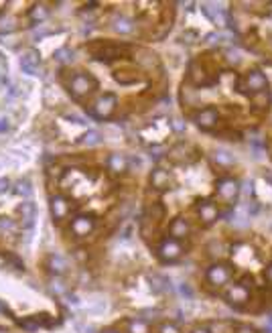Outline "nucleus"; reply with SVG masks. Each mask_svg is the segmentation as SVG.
Instances as JSON below:
<instances>
[{
    "instance_id": "a878e982",
    "label": "nucleus",
    "mask_w": 272,
    "mask_h": 333,
    "mask_svg": "<svg viewBox=\"0 0 272 333\" xmlns=\"http://www.w3.org/2000/svg\"><path fill=\"white\" fill-rule=\"evenodd\" d=\"M81 142H83V145H87V147H96V145H100V142H102V134L98 130H87L81 136Z\"/></svg>"
},
{
    "instance_id": "37998d69",
    "label": "nucleus",
    "mask_w": 272,
    "mask_h": 333,
    "mask_svg": "<svg viewBox=\"0 0 272 333\" xmlns=\"http://www.w3.org/2000/svg\"><path fill=\"white\" fill-rule=\"evenodd\" d=\"M266 278H268V280L272 282V264H270V266L266 268Z\"/></svg>"
},
{
    "instance_id": "7c9ffc66",
    "label": "nucleus",
    "mask_w": 272,
    "mask_h": 333,
    "mask_svg": "<svg viewBox=\"0 0 272 333\" xmlns=\"http://www.w3.org/2000/svg\"><path fill=\"white\" fill-rule=\"evenodd\" d=\"M0 230H3V232H17V224H15V219L0 217Z\"/></svg>"
},
{
    "instance_id": "2eb2a0df",
    "label": "nucleus",
    "mask_w": 272,
    "mask_h": 333,
    "mask_svg": "<svg viewBox=\"0 0 272 333\" xmlns=\"http://www.w3.org/2000/svg\"><path fill=\"white\" fill-rule=\"evenodd\" d=\"M197 215L201 217L203 224L211 226L217 217H220V211H217V205L211 203V201H199L197 203Z\"/></svg>"
},
{
    "instance_id": "ddd939ff",
    "label": "nucleus",
    "mask_w": 272,
    "mask_h": 333,
    "mask_svg": "<svg viewBox=\"0 0 272 333\" xmlns=\"http://www.w3.org/2000/svg\"><path fill=\"white\" fill-rule=\"evenodd\" d=\"M39 65H41V55H39V51L29 49V51L23 53V57H21V69H23L25 73H29V75H37Z\"/></svg>"
},
{
    "instance_id": "39448f33",
    "label": "nucleus",
    "mask_w": 272,
    "mask_h": 333,
    "mask_svg": "<svg viewBox=\"0 0 272 333\" xmlns=\"http://www.w3.org/2000/svg\"><path fill=\"white\" fill-rule=\"evenodd\" d=\"M181 254H183L181 240H175V238H165L158 246V258L162 262H175Z\"/></svg>"
},
{
    "instance_id": "ea45409f",
    "label": "nucleus",
    "mask_w": 272,
    "mask_h": 333,
    "mask_svg": "<svg viewBox=\"0 0 272 333\" xmlns=\"http://www.w3.org/2000/svg\"><path fill=\"white\" fill-rule=\"evenodd\" d=\"M160 153H162V151H160V149H156V147H152V149H150V159H154V161H158V159H160V157H162V155H160Z\"/></svg>"
},
{
    "instance_id": "f704fd0d",
    "label": "nucleus",
    "mask_w": 272,
    "mask_h": 333,
    "mask_svg": "<svg viewBox=\"0 0 272 333\" xmlns=\"http://www.w3.org/2000/svg\"><path fill=\"white\" fill-rule=\"evenodd\" d=\"M222 37H224L222 33H215V31H213V33H207V35H205V41H207L209 45H215V43H220Z\"/></svg>"
},
{
    "instance_id": "c85d7f7f",
    "label": "nucleus",
    "mask_w": 272,
    "mask_h": 333,
    "mask_svg": "<svg viewBox=\"0 0 272 333\" xmlns=\"http://www.w3.org/2000/svg\"><path fill=\"white\" fill-rule=\"evenodd\" d=\"M209 333H230V325L222 321H213L209 325Z\"/></svg>"
},
{
    "instance_id": "c756f323",
    "label": "nucleus",
    "mask_w": 272,
    "mask_h": 333,
    "mask_svg": "<svg viewBox=\"0 0 272 333\" xmlns=\"http://www.w3.org/2000/svg\"><path fill=\"white\" fill-rule=\"evenodd\" d=\"M226 59H228L232 65L242 63V53H240V49H228V51H226Z\"/></svg>"
},
{
    "instance_id": "f03ea898",
    "label": "nucleus",
    "mask_w": 272,
    "mask_h": 333,
    "mask_svg": "<svg viewBox=\"0 0 272 333\" xmlns=\"http://www.w3.org/2000/svg\"><path fill=\"white\" fill-rule=\"evenodd\" d=\"M116 106H118V98L114 96V93L106 91V93H102V96L96 98L94 104L85 106V110H87L89 116H94V118H98V120H106V118H110V116L114 114Z\"/></svg>"
},
{
    "instance_id": "473e14b6",
    "label": "nucleus",
    "mask_w": 272,
    "mask_h": 333,
    "mask_svg": "<svg viewBox=\"0 0 272 333\" xmlns=\"http://www.w3.org/2000/svg\"><path fill=\"white\" fill-rule=\"evenodd\" d=\"M158 333H179V327L175 323H162Z\"/></svg>"
},
{
    "instance_id": "4468645a",
    "label": "nucleus",
    "mask_w": 272,
    "mask_h": 333,
    "mask_svg": "<svg viewBox=\"0 0 272 333\" xmlns=\"http://www.w3.org/2000/svg\"><path fill=\"white\" fill-rule=\"evenodd\" d=\"M169 185H171V173L169 171L160 169V167L152 169V173H150V187H154L156 191H165V189H169Z\"/></svg>"
},
{
    "instance_id": "a211bd4d",
    "label": "nucleus",
    "mask_w": 272,
    "mask_h": 333,
    "mask_svg": "<svg viewBox=\"0 0 272 333\" xmlns=\"http://www.w3.org/2000/svg\"><path fill=\"white\" fill-rule=\"evenodd\" d=\"M106 165H108V171L114 173V175H122L124 171H128V159L120 153H112L110 157H108Z\"/></svg>"
},
{
    "instance_id": "aec40b11",
    "label": "nucleus",
    "mask_w": 272,
    "mask_h": 333,
    "mask_svg": "<svg viewBox=\"0 0 272 333\" xmlns=\"http://www.w3.org/2000/svg\"><path fill=\"white\" fill-rule=\"evenodd\" d=\"M19 213L23 215L25 228H31V226H33V219H35V205H33V201L21 203V205H19Z\"/></svg>"
},
{
    "instance_id": "a19ab883",
    "label": "nucleus",
    "mask_w": 272,
    "mask_h": 333,
    "mask_svg": "<svg viewBox=\"0 0 272 333\" xmlns=\"http://www.w3.org/2000/svg\"><path fill=\"white\" fill-rule=\"evenodd\" d=\"M11 128V124H9V118H0V132H7Z\"/></svg>"
},
{
    "instance_id": "5701e85b",
    "label": "nucleus",
    "mask_w": 272,
    "mask_h": 333,
    "mask_svg": "<svg viewBox=\"0 0 272 333\" xmlns=\"http://www.w3.org/2000/svg\"><path fill=\"white\" fill-rule=\"evenodd\" d=\"M49 268L55 274H63L67 270V262H65V258L53 254V256H49Z\"/></svg>"
},
{
    "instance_id": "bb28decb",
    "label": "nucleus",
    "mask_w": 272,
    "mask_h": 333,
    "mask_svg": "<svg viewBox=\"0 0 272 333\" xmlns=\"http://www.w3.org/2000/svg\"><path fill=\"white\" fill-rule=\"evenodd\" d=\"M17 29V21L13 17H3L0 19V33H11Z\"/></svg>"
},
{
    "instance_id": "6ab92c4d",
    "label": "nucleus",
    "mask_w": 272,
    "mask_h": 333,
    "mask_svg": "<svg viewBox=\"0 0 272 333\" xmlns=\"http://www.w3.org/2000/svg\"><path fill=\"white\" fill-rule=\"evenodd\" d=\"M134 21L132 19H128V17H124V15H116L114 19H112V29L116 31V33H120V35H130V33H134Z\"/></svg>"
},
{
    "instance_id": "72a5a7b5",
    "label": "nucleus",
    "mask_w": 272,
    "mask_h": 333,
    "mask_svg": "<svg viewBox=\"0 0 272 333\" xmlns=\"http://www.w3.org/2000/svg\"><path fill=\"white\" fill-rule=\"evenodd\" d=\"M171 128H173L175 132H185L187 126H185V122H183L181 118H173V120H171Z\"/></svg>"
},
{
    "instance_id": "79ce46f5",
    "label": "nucleus",
    "mask_w": 272,
    "mask_h": 333,
    "mask_svg": "<svg viewBox=\"0 0 272 333\" xmlns=\"http://www.w3.org/2000/svg\"><path fill=\"white\" fill-rule=\"evenodd\" d=\"M191 333H209V329H205V327H197V329H193Z\"/></svg>"
},
{
    "instance_id": "a18cd8bd",
    "label": "nucleus",
    "mask_w": 272,
    "mask_h": 333,
    "mask_svg": "<svg viewBox=\"0 0 272 333\" xmlns=\"http://www.w3.org/2000/svg\"><path fill=\"white\" fill-rule=\"evenodd\" d=\"M5 7H9V3H5V0H0V13L5 11Z\"/></svg>"
},
{
    "instance_id": "6e6552de",
    "label": "nucleus",
    "mask_w": 272,
    "mask_h": 333,
    "mask_svg": "<svg viewBox=\"0 0 272 333\" xmlns=\"http://www.w3.org/2000/svg\"><path fill=\"white\" fill-rule=\"evenodd\" d=\"M169 159L175 163V165H183V163H191L197 159L195 155V149L191 145H187V142H177V145L167 153Z\"/></svg>"
},
{
    "instance_id": "4be33fe9",
    "label": "nucleus",
    "mask_w": 272,
    "mask_h": 333,
    "mask_svg": "<svg viewBox=\"0 0 272 333\" xmlns=\"http://www.w3.org/2000/svg\"><path fill=\"white\" fill-rule=\"evenodd\" d=\"M211 159H213L215 165H220V167H230V165H234V155L228 153V151H215V153L211 155Z\"/></svg>"
},
{
    "instance_id": "2f4dec72",
    "label": "nucleus",
    "mask_w": 272,
    "mask_h": 333,
    "mask_svg": "<svg viewBox=\"0 0 272 333\" xmlns=\"http://www.w3.org/2000/svg\"><path fill=\"white\" fill-rule=\"evenodd\" d=\"M51 291L55 293V295H63V293H65V284H63L59 278H55V280L51 282Z\"/></svg>"
},
{
    "instance_id": "b1692460",
    "label": "nucleus",
    "mask_w": 272,
    "mask_h": 333,
    "mask_svg": "<svg viewBox=\"0 0 272 333\" xmlns=\"http://www.w3.org/2000/svg\"><path fill=\"white\" fill-rule=\"evenodd\" d=\"M53 57H55V61H59V63H71L75 59V53L69 49V47H61V49H57L55 53H53Z\"/></svg>"
},
{
    "instance_id": "e433bc0d",
    "label": "nucleus",
    "mask_w": 272,
    "mask_h": 333,
    "mask_svg": "<svg viewBox=\"0 0 272 333\" xmlns=\"http://www.w3.org/2000/svg\"><path fill=\"white\" fill-rule=\"evenodd\" d=\"M236 333H258V331L250 325H240V327H236Z\"/></svg>"
},
{
    "instance_id": "1a4fd4ad",
    "label": "nucleus",
    "mask_w": 272,
    "mask_h": 333,
    "mask_svg": "<svg viewBox=\"0 0 272 333\" xmlns=\"http://www.w3.org/2000/svg\"><path fill=\"white\" fill-rule=\"evenodd\" d=\"M94 228H96V217H94V215L81 213V215H75V217L71 219V234L77 236V238L89 236V234L94 232Z\"/></svg>"
},
{
    "instance_id": "4c0bfd02",
    "label": "nucleus",
    "mask_w": 272,
    "mask_h": 333,
    "mask_svg": "<svg viewBox=\"0 0 272 333\" xmlns=\"http://www.w3.org/2000/svg\"><path fill=\"white\" fill-rule=\"evenodd\" d=\"M11 187V181L9 179H0V193H7Z\"/></svg>"
},
{
    "instance_id": "9d476101",
    "label": "nucleus",
    "mask_w": 272,
    "mask_h": 333,
    "mask_svg": "<svg viewBox=\"0 0 272 333\" xmlns=\"http://www.w3.org/2000/svg\"><path fill=\"white\" fill-rule=\"evenodd\" d=\"M246 93H260V91H266L268 89V79H266V75L262 73V71H258V69H252L248 75H246Z\"/></svg>"
},
{
    "instance_id": "58836bf2",
    "label": "nucleus",
    "mask_w": 272,
    "mask_h": 333,
    "mask_svg": "<svg viewBox=\"0 0 272 333\" xmlns=\"http://www.w3.org/2000/svg\"><path fill=\"white\" fill-rule=\"evenodd\" d=\"M179 291H181L185 297H193V291L189 289V284H181V287H179Z\"/></svg>"
},
{
    "instance_id": "f8f14e48",
    "label": "nucleus",
    "mask_w": 272,
    "mask_h": 333,
    "mask_svg": "<svg viewBox=\"0 0 272 333\" xmlns=\"http://www.w3.org/2000/svg\"><path fill=\"white\" fill-rule=\"evenodd\" d=\"M69 211H71V205H69L67 197H63V195H53L51 197V215H53V219L61 221L69 215Z\"/></svg>"
},
{
    "instance_id": "c03bdc74",
    "label": "nucleus",
    "mask_w": 272,
    "mask_h": 333,
    "mask_svg": "<svg viewBox=\"0 0 272 333\" xmlns=\"http://www.w3.org/2000/svg\"><path fill=\"white\" fill-rule=\"evenodd\" d=\"M266 331H268V333H272V317L268 319V325H266Z\"/></svg>"
},
{
    "instance_id": "dca6fc26",
    "label": "nucleus",
    "mask_w": 272,
    "mask_h": 333,
    "mask_svg": "<svg viewBox=\"0 0 272 333\" xmlns=\"http://www.w3.org/2000/svg\"><path fill=\"white\" fill-rule=\"evenodd\" d=\"M189 77L195 85H211L213 83V79L207 75L205 67H201V63H197V61H193L189 65Z\"/></svg>"
},
{
    "instance_id": "f3484780",
    "label": "nucleus",
    "mask_w": 272,
    "mask_h": 333,
    "mask_svg": "<svg viewBox=\"0 0 272 333\" xmlns=\"http://www.w3.org/2000/svg\"><path fill=\"white\" fill-rule=\"evenodd\" d=\"M189 232H191V226L185 217H175L169 226V234H171V238H175V240H183V238L189 236Z\"/></svg>"
},
{
    "instance_id": "393cba45",
    "label": "nucleus",
    "mask_w": 272,
    "mask_h": 333,
    "mask_svg": "<svg viewBox=\"0 0 272 333\" xmlns=\"http://www.w3.org/2000/svg\"><path fill=\"white\" fill-rule=\"evenodd\" d=\"M128 333H150L148 323L142 319H132L128 321Z\"/></svg>"
},
{
    "instance_id": "f257e3e1",
    "label": "nucleus",
    "mask_w": 272,
    "mask_h": 333,
    "mask_svg": "<svg viewBox=\"0 0 272 333\" xmlns=\"http://www.w3.org/2000/svg\"><path fill=\"white\" fill-rule=\"evenodd\" d=\"M67 89H69V93H71L75 100H83V98L92 96V93L98 89V81H96L94 75L77 71V73L71 75V79L67 83Z\"/></svg>"
},
{
    "instance_id": "0eeeda50",
    "label": "nucleus",
    "mask_w": 272,
    "mask_h": 333,
    "mask_svg": "<svg viewBox=\"0 0 272 333\" xmlns=\"http://www.w3.org/2000/svg\"><path fill=\"white\" fill-rule=\"evenodd\" d=\"M205 278L209 284H213V287H224V284H228L232 278V270L226 264H213L207 268Z\"/></svg>"
},
{
    "instance_id": "de8ad7c7",
    "label": "nucleus",
    "mask_w": 272,
    "mask_h": 333,
    "mask_svg": "<svg viewBox=\"0 0 272 333\" xmlns=\"http://www.w3.org/2000/svg\"><path fill=\"white\" fill-rule=\"evenodd\" d=\"M0 333H11L9 329H3V327H0Z\"/></svg>"
},
{
    "instance_id": "423d86ee",
    "label": "nucleus",
    "mask_w": 272,
    "mask_h": 333,
    "mask_svg": "<svg viewBox=\"0 0 272 333\" xmlns=\"http://www.w3.org/2000/svg\"><path fill=\"white\" fill-rule=\"evenodd\" d=\"M215 189H217V195H220L224 201H230V203H234L236 201V197L240 195V183L236 181V179H232V177H224V179H220L217 181V185H215Z\"/></svg>"
},
{
    "instance_id": "7ed1b4c3",
    "label": "nucleus",
    "mask_w": 272,
    "mask_h": 333,
    "mask_svg": "<svg viewBox=\"0 0 272 333\" xmlns=\"http://www.w3.org/2000/svg\"><path fill=\"white\" fill-rule=\"evenodd\" d=\"M128 51V45L126 43H100L96 47H92V55L96 61H114V59H120L124 53Z\"/></svg>"
},
{
    "instance_id": "412c9836",
    "label": "nucleus",
    "mask_w": 272,
    "mask_h": 333,
    "mask_svg": "<svg viewBox=\"0 0 272 333\" xmlns=\"http://www.w3.org/2000/svg\"><path fill=\"white\" fill-rule=\"evenodd\" d=\"M47 17H49V9H47V5H35V7L29 11V19H31V23H35V25L43 23Z\"/></svg>"
},
{
    "instance_id": "49530a36",
    "label": "nucleus",
    "mask_w": 272,
    "mask_h": 333,
    "mask_svg": "<svg viewBox=\"0 0 272 333\" xmlns=\"http://www.w3.org/2000/svg\"><path fill=\"white\" fill-rule=\"evenodd\" d=\"M102 333H120V331H116V329H106V331H102Z\"/></svg>"
},
{
    "instance_id": "20e7f679",
    "label": "nucleus",
    "mask_w": 272,
    "mask_h": 333,
    "mask_svg": "<svg viewBox=\"0 0 272 333\" xmlns=\"http://www.w3.org/2000/svg\"><path fill=\"white\" fill-rule=\"evenodd\" d=\"M224 297H226V301L230 305H234L236 309H242L250 301V289L246 287L244 282H236V284H230Z\"/></svg>"
},
{
    "instance_id": "9b49d317",
    "label": "nucleus",
    "mask_w": 272,
    "mask_h": 333,
    "mask_svg": "<svg viewBox=\"0 0 272 333\" xmlns=\"http://www.w3.org/2000/svg\"><path fill=\"white\" fill-rule=\"evenodd\" d=\"M217 120H220V114H217L215 108H203V110H199L197 114H193V122H195L201 130H211V128L217 124Z\"/></svg>"
},
{
    "instance_id": "cd10ccee",
    "label": "nucleus",
    "mask_w": 272,
    "mask_h": 333,
    "mask_svg": "<svg viewBox=\"0 0 272 333\" xmlns=\"http://www.w3.org/2000/svg\"><path fill=\"white\" fill-rule=\"evenodd\" d=\"M15 193H19V195H23V197H29V195H31V183H29L27 179L19 181L17 187H15Z\"/></svg>"
},
{
    "instance_id": "c9c22d12",
    "label": "nucleus",
    "mask_w": 272,
    "mask_h": 333,
    "mask_svg": "<svg viewBox=\"0 0 272 333\" xmlns=\"http://www.w3.org/2000/svg\"><path fill=\"white\" fill-rule=\"evenodd\" d=\"M5 258H7V260L13 264V266H15V270H23V268H25V264H23L19 258H15V256H5Z\"/></svg>"
}]
</instances>
